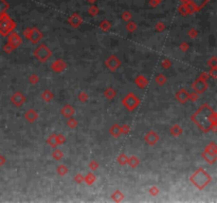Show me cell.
Wrapping results in <instances>:
<instances>
[{"mask_svg":"<svg viewBox=\"0 0 217 203\" xmlns=\"http://www.w3.org/2000/svg\"><path fill=\"white\" fill-rule=\"evenodd\" d=\"M192 122L196 124L202 132L216 131L217 114L216 111L209 104H203L197 111L191 117Z\"/></svg>","mask_w":217,"mask_h":203,"instance_id":"1","label":"cell"},{"mask_svg":"<svg viewBox=\"0 0 217 203\" xmlns=\"http://www.w3.org/2000/svg\"><path fill=\"white\" fill-rule=\"evenodd\" d=\"M190 180L194 185L201 191V189L205 188L209 183H211L212 176L209 173H206L203 168H199L190 177Z\"/></svg>","mask_w":217,"mask_h":203,"instance_id":"2","label":"cell"},{"mask_svg":"<svg viewBox=\"0 0 217 203\" xmlns=\"http://www.w3.org/2000/svg\"><path fill=\"white\" fill-rule=\"evenodd\" d=\"M16 28V22L12 19L9 14L0 15V34L2 36H7Z\"/></svg>","mask_w":217,"mask_h":203,"instance_id":"3","label":"cell"},{"mask_svg":"<svg viewBox=\"0 0 217 203\" xmlns=\"http://www.w3.org/2000/svg\"><path fill=\"white\" fill-rule=\"evenodd\" d=\"M33 54H34L36 60H38L39 61H41V63H45V61H47L49 58L52 56V51H51L46 45L41 43V45H39L35 49Z\"/></svg>","mask_w":217,"mask_h":203,"instance_id":"4","label":"cell"},{"mask_svg":"<svg viewBox=\"0 0 217 203\" xmlns=\"http://www.w3.org/2000/svg\"><path fill=\"white\" fill-rule=\"evenodd\" d=\"M122 104L123 106H125L129 111H133L135 110L137 107L140 105V99L137 97L133 93H128L124 99H122Z\"/></svg>","mask_w":217,"mask_h":203,"instance_id":"5","label":"cell"},{"mask_svg":"<svg viewBox=\"0 0 217 203\" xmlns=\"http://www.w3.org/2000/svg\"><path fill=\"white\" fill-rule=\"evenodd\" d=\"M105 65L110 71H115V70H118V69L120 68L121 60H119L115 55H111L105 60Z\"/></svg>","mask_w":217,"mask_h":203,"instance_id":"6","label":"cell"},{"mask_svg":"<svg viewBox=\"0 0 217 203\" xmlns=\"http://www.w3.org/2000/svg\"><path fill=\"white\" fill-rule=\"evenodd\" d=\"M10 101H11V103L14 105L15 107H21L22 105L25 103V101H27V99H25V96L21 93V92L17 91L11 96Z\"/></svg>","mask_w":217,"mask_h":203,"instance_id":"7","label":"cell"},{"mask_svg":"<svg viewBox=\"0 0 217 203\" xmlns=\"http://www.w3.org/2000/svg\"><path fill=\"white\" fill-rule=\"evenodd\" d=\"M193 88L195 90V92H197L198 94H202L203 92L208 89V82L202 81L201 78L198 77L195 82L193 83Z\"/></svg>","mask_w":217,"mask_h":203,"instance_id":"8","label":"cell"},{"mask_svg":"<svg viewBox=\"0 0 217 203\" xmlns=\"http://www.w3.org/2000/svg\"><path fill=\"white\" fill-rule=\"evenodd\" d=\"M7 42L11 43L12 46H14L15 49H17L22 43V39L18 33L13 31V32H11L9 35H7Z\"/></svg>","mask_w":217,"mask_h":203,"instance_id":"9","label":"cell"},{"mask_svg":"<svg viewBox=\"0 0 217 203\" xmlns=\"http://www.w3.org/2000/svg\"><path fill=\"white\" fill-rule=\"evenodd\" d=\"M43 35L41 33V31H39L37 28H31V33H30V36H29V39L32 43H38L43 39Z\"/></svg>","mask_w":217,"mask_h":203,"instance_id":"10","label":"cell"},{"mask_svg":"<svg viewBox=\"0 0 217 203\" xmlns=\"http://www.w3.org/2000/svg\"><path fill=\"white\" fill-rule=\"evenodd\" d=\"M144 141H145V143L148 144V145L154 146L155 144H156L159 141L158 133H156V132L154 131V130H151V131H148L145 135V137H144Z\"/></svg>","mask_w":217,"mask_h":203,"instance_id":"11","label":"cell"},{"mask_svg":"<svg viewBox=\"0 0 217 203\" xmlns=\"http://www.w3.org/2000/svg\"><path fill=\"white\" fill-rule=\"evenodd\" d=\"M67 68V64L65 63L63 60H57L55 61H53L52 65H51V69L56 72V73H61V72H64Z\"/></svg>","mask_w":217,"mask_h":203,"instance_id":"12","label":"cell"},{"mask_svg":"<svg viewBox=\"0 0 217 203\" xmlns=\"http://www.w3.org/2000/svg\"><path fill=\"white\" fill-rule=\"evenodd\" d=\"M209 1H210V0H185V2L190 3L191 6L194 7L195 12H198L199 10L202 9Z\"/></svg>","mask_w":217,"mask_h":203,"instance_id":"13","label":"cell"},{"mask_svg":"<svg viewBox=\"0 0 217 203\" xmlns=\"http://www.w3.org/2000/svg\"><path fill=\"white\" fill-rule=\"evenodd\" d=\"M68 22H69V24H70L71 27L79 28V25L83 24V18L79 16V14L74 13V14H72L71 16L68 18Z\"/></svg>","mask_w":217,"mask_h":203,"instance_id":"14","label":"cell"},{"mask_svg":"<svg viewBox=\"0 0 217 203\" xmlns=\"http://www.w3.org/2000/svg\"><path fill=\"white\" fill-rule=\"evenodd\" d=\"M25 119L27 120L29 123H34L35 121L38 119V113L35 111L34 109H29L28 111H25Z\"/></svg>","mask_w":217,"mask_h":203,"instance_id":"15","label":"cell"},{"mask_svg":"<svg viewBox=\"0 0 217 203\" xmlns=\"http://www.w3.org/2000/svg\"><path fill=\"white\" fill-rule=\"evenodd\" d=\"M61 114L64 115L65 117H73L74 113H75V110H74V108L71 106V105H65V106L61 108Z\"/></svg>","mask_w":217,"mask_h":203,"instance_id":"16","label":"cell"},{"mask_svg":"<svg viewBox=\"0 0 217 203\" xmlns=\"http://www.w3.org/2000/svg\"><path fill=\"white\" fill-rule=\"evenodd\" d=\"M188 92L185 89H180L176 93V99L181 104H184V103L188 102Z\"/></svg>","mask_w":217,"mask_h":203,"instance_id":"17","label":"cell"},{"mask_svg":"<svg viewBox=\"0 0 217 203\" xmlns=\"http://www.w3.org/2000/svg\"><path fill=\"white\" fill-rule=\"evenodd\" d=\"M135 83L137 86H138V88L144 89V88H146L147 84H148V81H147V78L144 75H138L135 79Z\"/></svg>","mask_w":217,"mask_h":203,"instance_id":"18","label":"cell"},{"mask_svg":"<svg viewBox=\"0 0 217 203\" xmlns=\"http://www.w3.org/2000/svg\"><path fill=\"white\" fill-rule=\"evenodd\" d=\"M201 157H202L203 160H205L206 163L211 164V165L215 164V162L217 161V155H210V153L205 152V151L201 153Z\"/></svg>","mask_w":217,"mask_h":203,"instance_id":"19","label":"cell"},{"mask_svg":"<svg viewBox=\"0 0 217 203\" xmlns=\"http://www.w3.org/2000/svg\"><path fill=\"white\" fill-rule=\"evenodd\" d=\"M170 135H172L173 137H179V135H182L183 129L179 124H175V125H173L172 127H170Z\"/></svg>","mask_w":217,"mask_h":203,"instance_id":"20","label":"cell"},{"mask_svg":"<svg viewBox=\"0 0 217 203\" xmlns=\"http://www.w3.org/2000/svg\"><path fill=\"white\" fill-rule=\"evenodd\" d=\"M109 132L113 138H119L122 135V132H121V126L119 124H113L111 127H110Z\"/></svg>","mask_w":217,"mask_h":203,"instance_id":"21","label":"cell"},{"mask_svg":"<svg viewBox=\"0 0 217 203\" xmlns=\"http://www.w3.org/2000/svg\"><path fill=\"white\" fill-rule=\"evenodd\" d=\"M205 152H208L210 155H217V146H216V143L215 142H211L209 143L208 145L206 146L205 148Z\"/></svg>","mask_w":217,"mask_h":203,"instance_id":"22","label":"cell"},{"mask_svg":"<svg viewBox=\"0 0 217 203\" xmlns=\"http://www.w3.org/2000/svg\"><path fill=\"white\" fill-rule=\"evenodd\" d=\"M97 181V177L93 173H88L86 176H84V182L87 185H92Z\"/></svg>","mask_w":217,"mask_h":203,"instance_id":"23","label":"cell"},{"mask_svg":"<svg viewBox=\"0 0 217 203\" xmlns=\"http://www.w3.org/2000/svg\"><path fill=\"white\" fill-rule=\"evenodd\" d=\"M53 97H54V94L52 93V91H50V90H45V91L41 93V99H43L46 103H50L53 99Z\"/></svg>","mask_w":217,"mask_h":203,"instance_id":"24","label":"cell"},{"mask_svg":"<svg viewBox=\"0 0 217 203\" xmlns=\"http://www.w3.org/2000/svg\"><path fill=\"white\" fill-rule=\"evenodd\" d=\"M104 95H105L106 99H112L113 97H115V95H117V91H115V90L113 89L112 87H108V88L105 90Z\"/></svg>","mask_w":217,"mask_h":203,"instance_id":"25","label":"cell"},{"mask_svg":"<svg viewBox=\"0 0 217 203\" xmlns=\"http://www.w3.org/2000/svg\"><path fill=\"white\" fill-rule=\"evenodd\" d=\"M127 164H128L129 166H130L131 168H136L137 166H138L139 164H140V160H139L138 157L133 156V157H130V158H128Z\"/></svg>","mask_w":217,"mask_h":203,"instance_id":"26","label":"cell"},{"mask_svg":"<svg viewBox=\"0 0 217 203\" xmlns=\"http://www.w3.org/2000/svg\"><path fill=\"white\" fill-rule=\"evenodd\" d=\"M99 27H100V29H101V30H103V31H105V32H107V31H109V30H110V28H111V24H110L109 20L104 19V20H103V21H101V22H100Z\"/></svg>","mask_w":217,"mask_h":203,"instance_id":"27","label":"cell"},{"mask_svg":"<svg viewBox=\"0 0 217 203\" xmlns=\"http://www.w3.org/2000/svg\"><path fill=\"white\" fill-rule=\"evenodd\" d=\"M47 143H48V145H50L52 148L57 147L58 144H57V140H56V135H51L50 137L47 139Z\"/></svg>","mask_w":217,"mask_h":203,"instance_id":"28","label":"cell"},{"mask_svg":"<svg viewBox=\"0 0 217 203\" xmlns=\"http://www.w3.org/2000/svg\"><path fill=\"white\" fill-rule=\"evenodd\" d=\"M10 4L7 0H0V15L6 14L7 11L9 10Z\"/></svg>","mask_w":217,"mask_h":203,"instance_id":"29","label":"cell"},{"mask_svg":"<svg viewBox=\"0 0 217 203\" xmlns=\"http://www.w3.org/2000/svg\"><path fill=\"white\" fill-rule=\"evenodd\" d=\"M52 158L55 161H61V159L64 158V153L61 149H57V148H54L53 152H52Z\"/></svg>","mask_w":217,"mask_h":203,"instance_id":"30","label":"cell"},{"mask_svg":"<svg viewBox=\"0 0 217 203\" xmlns=\"http://www.w3.org/2000/svg\"><path fill=\"white\" fill-rule=\"evenodd\" d=\"M178 11H179V13L182 15V16H188V15H191L190 10H188V7L185 3H181V6L178 7Z\"/></svg>","mask_w":217,"mask_h":203,"instance_id":"31","label":"cell"},{"mask_svg":"<svg viewBox=\"0 0 217 203\" xmlns=\"http://www.w3.org/2000/svg\"><path fill=\"white\" fill-rule=\"evenodd\" d=\"M112 200L113 201H115V202H120V201H122V200L124 199V194L121 191H115V192L112 194Z\"/></svg>","mask_w":217,"mask_h":203,"instance_id":"32","label":"cell"},{"mask_svg":"<svg viewBox=\"0 0 217 203\" xmlns=\"http://www.w3.org/2000/svg\"><path fill=\"white\" fill-rule=\"evenodd\" d=\"M56 171H57V174H59V176L64 177V176H66V174H68L69 169L66 165H65V164H61V165L57 167V169H56Z\"/></svg>","mask_w":217,"mask_h":203,"instance_id":"33","label":"cell"},{"mask_svg":"<svg viewBox=\"0 0 217 203\" xmlns=\"http://www.w3.org/2000/svg\"><path fill=\"white\" fill-rule=\"evenodd\" d=\"M67 125H68L69 128H71V129H74V128L77 127V125H79V122H77V120L74 119L73 117H68V121H67Z\"/></svg>","mask_w":217,"mask_h":203,"instance_id":"34","label":"cell"},{"mask_svg":"<svg viewBox=\"0 0 217 203\" xmlns=\"http://www.w3.org/2000/svg\"><path fill=\"white\" fill-rule=\"evenodd\" d=\"M117 160L119 162V164H121V165H126L128 162V157L126 156L125 153H120Z\"/></svg>","mask_w":217,"mask_h":203,"instance_id":"35","label":"cell"},{"mask_svg":"<svg viewBox=\"0 0 217 203\" xmlns=\"http://www.w3.org/2000/svg\"><path fill=\"white\" fill-rule=\"evenodd\" d=\"M167 82V78L165 77L163 74H158L156 76V83L159 85V86H163V85Z\"/></svg>","mask_w":217,"mask_h":203,"instance_id":"36","label":"cell"},{"mask_svg":"<svg viewBox=\"0 0 217 203\" xmlns=\"http://www.w3.org/2000/svg\"><path fill=\"white\" fill-rule=\"evenodd\" d=\"M88 13H89V15H91V16H97V15L100 13V10H99V7L95 6V4H92L91 7H89Z\"/></svg>","mask_w":217,"mask_h":203,"instance_id":"37","label":"cell"},{"mask_svg":"<svg viewBox=\"0 0 217 203\" xmlns=\"http://www.w3.org/2000/svg\"><path fill=\"white\" fill-rule=\"evenodd\" d=\"M126 30H127L128 32H130V33L135 32V31L137 30V24H136V22H133V20L128 21L127 24H126Z\"/></svg>","mask_w":217,"mask_h":203,"instance_id":"38","label":"cell"},{"mask_svg":"<svg viewBox=\"0 0 217 203\" xmlns=\"http://www.w3.org/2000/svg\"><path fill=\"white\" fill-rule=\"evenodd\" d=\"M199 99V94L197 93V92H192V93H188V101L190 102H196L197 99Z\"/></svg>","mask_w":217,"mask_h":203,"instance_id":"39","label":"cell"},{"mask_svg":"<svg viewBox=\"0 0 217 203\" xmlns=\"http://www.w3.org/2000/svg\"><path fill=\"white\" fill-rule=\"evenodd\" d=\"M29 82L32 85H37L38 82H39V77H38L37 74H31V75L29 76Z\"/></svg>","mask_w":217,"mask_h":203,"instance_id":"40","label":"cell"},{"mask_svg":"<svg viewBox=\"0 0 217 203\" xmlns=\"http://www.w3.org/2000/svg\"><path fill=\"white\" fill-rule=\"evenodd\" d=\"M79 102H82V103H86L87 101H88V94L86 93V92H84V91H82V92H79Z\"/></svg>","mask_w":217,"mask_h":203,"instance_id":"41","label":"cell"},{"mask_svg":"<svg viewBox=\"0 0 217 203\" xmlns=\"http://www.w3.org/2000/svg\"><path fill=\"white\" fill-rule=\"evenodd\" d=\"M131 18H133V16H131V13L129 12V11H125L122 14V19H123V21H126V22H128V21H130L131 20Z\"/></svg>","mask_w":217,"mask_h":203,"instance_id":"42","label":"cell"},{"mask_svg":"<svg viewBox=\"0 0 217 203\" xmlns=\"http://www.w3.org/2000/svg\"><path fill=\"white\" fill-rule=\"evenodd\" d=\"M15 50V48H14V46H12L11 43H6V45L3 46V51L6 53H7V54H10V53H12L13 51Z\"/></svg>","mask_w":217,"mask_h":203,"instance_id":"43","label":"cell"},{"mask_svg":"<svg viewBox=\"0 0 217 203\" xmlns=\"http://www.w3.org/2000/svg\"><path fill=\"white\" fill-rule=\"evenodd\" d=\"M208 65H209V67H211V68H217V57L216 56H213V57L209 60Z\"/></svg>","mask_w":217,"mask_h":203,"instance_id":"44","label":"cell"},{"mask_svg":"<svg viewBox=\"0 0 217 203\" xmlns=\"http://www.w3.org/2000/svg\"><path fill=\"white\" fill-rule=\"evenodd\" d=\"M121 132H122V135H128V133L130 132V127H129V125L124 124L121 126Z\"/></svg>","mask_w":217,"mask_h":203,"instance_id":"45","label":"cell"},{"mask_svg":"<svg viewBox=\"0 0 217 203\" xmlns=\"http://www.w3.org/2000/svg\"><path fill=\"white\" fill-rule=\"evenodd\" d=\"M99 163H97V161H91L89 163V168H90V170H92V171H94V170H97V169H99Z\"/></svg>","mask_w":217,"mask_h":203,"instance_id":"46","label":"cell"},{"mask_svg":"<svg viewBox=\"0 0 217 203\" xmlns=\"http://www.w3.org/2000/svg\"><path fill=\"white\" fill-rule=\"evenodd\" d=\"M161 65L164 69H170V67H172V63H170V60H169V58H165V60H162Z\"/></svg>","mask_w":217,"mask_h":203,"instance_id":"47","label":"cell"},{"mask_svg":"<svg viewBox=\"0 0 217 203\" xmlns=\"http://www.w3.org/2000/svg\"><path fill=\"white\" fill-rule=\"evenodd\" d=\"M56 140H57V144L58 145H63V144L66 142V138L63 135H56Z\"/></svg>","mask_w":217,"mask_h":203,"instance_id":"48","label":"cell"},{"mask_svg":"<svg viewBox=\"0 0 217 203\" xmlns=\"http://www.w3.org/2000/svg\"><path fill=\"white\" fill-rule=\"evenodd\" d=\"M74 181H75L77 184H81L82 182H84V176H83L82 174H76L75 177H74Z\"/></svg>","mask_w":217,"mask_h":203,"instance_id":"49","label":"cell"},{"mask_svg":"<svg viewBox=\"0 0 217 203\" xmlns=\"http://www.w3.org/2000/svg\"><path fill=\"white\" fill-rule=\"evenodd\" d=\"M149 194H151L153 197L157 196V195L159 194V188L157 186H151V188H149Z\"/></svg>","mask_w":217,"mask_h":203,"instance_id":"50","label":"cell"},{"mask_svg":"<svg viewBox=\"0 0 217 203\" xmlns=\"http://www.w3.org/2000/svg\"><path fill=\"white\" fill-rule=\"evenodd\" d=\"M162 1H163V0H149V1H148V4H149V6H151V7H158Z\"/></svg>","mask_w":217,"mask_h":203,"instance_id":"51","label":"cell"},{"mask_svg":"<svg viewBox=\"0 0 217 203\" xmlns=\"http://www.w3.org/2000/svg\"><path fill=\"white\" fill-rule=\"evenodd\" d=\"M156 30L158 31V32H162V31L165 30V24L162 21L158 22V24H156Z\"/></svg>","mask_w":217,"mask_h":203,"instance_id":"52","label":"cell"},{"mask_svg":"<svg viewBox=\"0 0 217 203\" xmlns=\"http://www.w3.org/2000/svg\"><path fill=\"white\" fill-rule=\"evenodd\" d=\"M197 35H198V31L196 29H194V28L188 31V36H190L191 38H196Z\"/></svg>","mask_w":217,"mask_h":203,"instance_id":"53","label":"cell"},{"mask_svg":"<svg viewBox=\"0 0 217 203\" xmlns=\"http://www.w3.org/2000/svg\"><path fill=\"white\" fill-rule=\"evenodd\" d=\"M188 48H190V46H188V42H182V43H180V46H179V49L182 52H187L188 50Z\"/></svg>","mask_w":217,"mask_h":203,"instance_id":"54","label":"cell"},{"mask_svg":"<svg viewBox=\"0 0 217 203\" xmlns=\"http://www.w3.org/2000/svg\"><path fill=\"white\" fill-rule=\"evenodd\" d=\"M209 75L212 78H217V68H211L210 72H209Z\"/></svg>","mask_w":217,"mask_h":203,"instance_id":"55","label":"cell"},{"mask_svg":"<svg viewBox=\"0 0 217 203\" xmlns=\"http://www.w3.org/2000/svg\"><path fill=\"white\" fill-rule=\"evenodd\" d=\"M199 78H201L202 81H206V82H208L209 81V78H210V75H209V73L208 72H202V73L199 75Z\"/></svg>","mask_w":217,"mask_h":203,"instance_id":"56","label":"cell"},{"mask_svg":"<svg viewBox=\"0 0 217 203\" xmlns=\"http://www.w3.org/2000/svg\"><path fill=\"white\" fill-rule=\"evenodd\" d=\"M6 162H7L6 157H3L2 155H0V166H3L4 164H6Z\"/></svg>","mask_w":217,"mask_h":203,"instance_id":"57","label":"cell"},{"mask_svg":"<svg viewBox=\"0 0 217 203\" xmlns=\"http://www.w3.org/2000/svg\"><path fill=\"white\" fill-rule=\"evenodd\" d=\"M87 1H88L89 3H95V2H97V0H87Z\"/></svg>","mask_w":217,"mask_h":203,"instance_id":"58","label":"cell"}]
</instances>
